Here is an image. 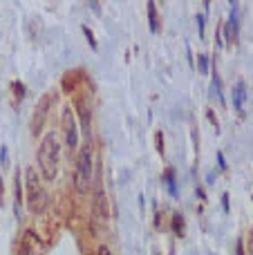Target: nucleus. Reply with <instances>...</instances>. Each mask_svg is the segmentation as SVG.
Listing matches in <instances>:
<instances>
[{
  "label": "nucleus",
  "mask_w": 253,
  "mask_h": 255,
  "mask_svg": "<svg viewBox=\"0 0 253 255\" xmlns=\"http://www.w3.org/2000/svg\"><path fill=\"white\" fill-rule=\"evenodd\" d=\"M58 161H61V145L54 132H47L38 145V166L47 181L58 175Z\"/></svg>",
  "instance_id": "obj_1"
},
{
  "label": "nucleus",
  "mask_w": 253,
  "mask_h": 255,
  "mask_svg": "<svg viewBox=\"0 0 253 255\" xmlns=\"http://www.w3.org/2000/svg\"><path fill=\"white\" fill-rule=\"evenodd\" d=\"M74 184H76V190H79V193H88L90 184H92V148H90L88 143L79 150Z\"/></svg>",
  "instance_id": "obj_2"
},
{
  "label": "nucleus",
  "mask_w": 253,
  "mask_h": 255,
  "mask_svg": "<svg viewBox=\"0 0 253 255\" xmlns=\"http://www.w3.org/2000/svg\"><path fill=\"white\" fill-rule=\"evenodd\" d=\"M27 204H29L31 213H43L47 206V195H45L34 168H27Z\"/></svg>",
  "instance_id": "obj_3"
},
{
  "label": "nucleus",
  "mask_w": 253,
  "mask_h": 255,
  "mask_svg": "<svg viewBox=\"0 0 253 255\" xmlns=\"http://www.w3.org/2000/svg\"><path fill=\"white\" fill-rule=\"evenodd\" d=\"M20 255H45L47 251V244L40 240V235L36 231H25L22 233V240H20Z\"/></svg>",
  "instance_id": "obj_4"
},
{
  "label": "nucleus",
  "mask_w": 253,
  "mask_h": 255,
  "mask_svg": "<svg viewBox=\"0 0 253 255\" xmlns=\"http://www.w3.org/2000/svg\"><path fill=\"white\" fill-rule=\"evenodd\" d=\"M63 130H65V141L70 148L79 145V132H76V121H74V112L70 108H65L63 112Z\"/></svg>",
  "instance_id": "obj_5"
},
{
  "label": "nucleus",
  "mask_w": 253,
  "mask_h": 255,
  "mask_svg": "<svg viewBox=\"0 0 253 255\" xmlns=\"http://www.w3.org/2000/svg\"><path fill=\"white\" fill-rule=\"evenodd\" d=\"M94 217H97V222H108V215H110V211H108V199H106V193H103L101 188L97 190V195H94Z\"/></svg>",
  "instance_id": "obj_6"
},
{
  "label": "nucleus",
  "mask_w": 253,
  "mask_h": 255,
  "mask_svg": "<svg viewBox=\"0 0 253 255\" xmlns=\"http://www.w3.org/2000/svg\"><path fill=\"white\" fill-rule=\"evenodd\" d=\"M236 94H238V97H236V103H238V106H242V101H245V85H242V83H238Z\"/></svg>",
  "instance_id": "obj_7"
},
{
  "label": "nucleus",
  "mask_w": 253,
  "mask_h": 255,
  "mask_svg": "<svg viewBox=\"0 0 253 255\" xmlns=\"http://www.w3.org/2000/svg\"><path fill=\"white\" fill-rule=\"evenodd\" d=\"M150 7V22H152V29H157V16H155V2L148 4Z\"/></svg>",
  "instance_id": "obj_8"
},
{
  "label": "nucleus",
  "mask_w": 253,
  "mask_h": 255,
  "mask_svg": "<svg viewBox=\"0 0 253 255\" xmlns=\"http://www.w3.org/2000/svg\"><path fill=\"white\" fill-rule=\"evenodd\" d=\"M173 222H175V231L179 233V231H182V222H184V220H182V215H175V217H173Z\"/></svg>",
  "instance_id": "obj_9"
},
{
  "label": "nucleus",
  "mask_w": 253,
  "mask_h": 255,
  "mask_svg": "<svg viewBox=\"0 0 253 255\" xmlns=\"http://www.w3.org/2000/svg\"><path fill=\"white\" fill-rule=\"evenodd\" d=\"M97 255H112V253H110V249H108V247H99Z\"/></svg>",
  "instance_id": "obj_10"
}]
</instances>
